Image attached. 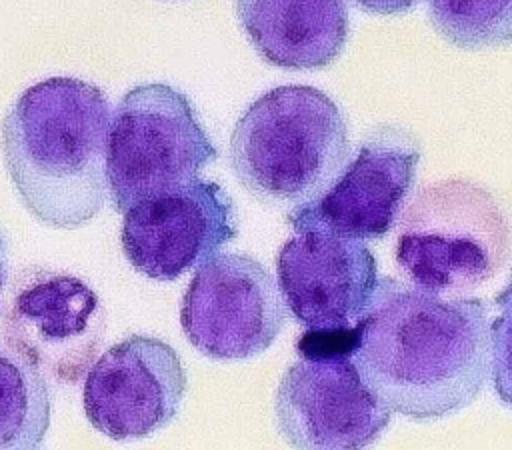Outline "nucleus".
Here are the masks:
<instances>
[{
  "label": "nucleus",
  "instance_id": "20e7f679",
  "mask_svg": "<svg viewBox=\"0 0 512 450\" xmlns=\"http://www.w3.org/2000/svg\"><path fill=\"white\" fill-rule=\"evenodd\" d=\"M508 240L498 200L476 182L448 178L408 204L394 256L410 284L444 296L492 280L506 262Z\"/></svg>",
  "mask_w": 512,
  "mask_h": 450
},
{
  "label": "nucleus",
  "instance_id": "2eb2a0df",
  "mask_svg": "<svg viewBox=\"0 0 512 450\" xmlns=\"http://www.w3.org/2000/svg\"><path fill=\"white\" fill-rule=\"evenodd\" d=\"M432 28L462 50L506 46L512 36V0H428Z\"/></svg>",
  "mask_w": 512,
  "mask_h": 450
},
{
  "label": "nucleus",
  "instance_id": "f257e3e1",
  "mask_svg": "<svg viewBox=\"0 0 512 450\" xmlns=\"http://www.w3.org/2000/svg\"><path fill=\"white\" fill-rule=\"evenodd\" d=\"M354 330L352 362L364 384L414 422L466 408L492 370V322L480 298H444L380 278Z\"/></svg>",
  "mask_w": 512,
  "mask_h": 450
},
{
  "label": "nucleus",
  "instance_id": "7ed1b4c3",
  "mask_svg": "<svg viewBox=\"0 0 512 450\" xmlns=\"http://www.w3.org/2000/svg\"><path fill=\"white\" fill-rule=\"evenodd\" d=\"M340 106L312 86H278L256 98L230 136L238 182L266 204L294 208L318 198L348 162Z\"/></svg>",
  "mask_w": 512,
  "mask_h": 450
},
{
  "label": "nucleus",
  "instance_id": "ddd939ff",
  "mask_svg": "<svg viewBox=\"0 0 512 450\" xmlns=\"http://www.w3.org/2000/svg\"><path fill=\"white\" fill-rule=\"evenodd\" d=\"M234 6L256 52L282 70L328 68L348 40L346 0H234Z\"/></svg>",
  "mask_w": 512,
  "mask_h": 450
},
{
  "label": "nucleus",
  "instance_id": "0eeeda50",
  "mask_svg": "<svg viewBox=\"0 0 512 450\" xmlns=\"http://www.w3.org/2000/svg\"><path fill=\"white\" fill-rule=\"evenodd\" d=\"M286 310L272 274L248 254L216 252L192 274L180 324L188 342L214 360H246L278 338Z\"/></svg>",
  "mask_w": 512,
  "mask_h": 450
},
{
  "label": "nucleus",
  "instance_id": "f03ea898",
  "mask_svg": "<svg viewBox=\"0 0 512 450\" xmlns=\"http://www.w3.org/2000/svg\"><path fill=\"white\" fill-rule=\"evenodd\" d=\"M110 106L78 78H46L6 112L0 144L22 206L52 228H80L104 206Z\"/></svg>",
  "mask_w": 512,
  "mask_h": 450
},
{
  "label": "nucleus",
  "instance_id": "f8f14e48",
  "mask_svg": "<svg viewBox=\"0 0 512 450\" xmlns=\"http://www.w3.org/2000/svg\"><path fill=\"white\" fill-rule=\"evenodd\" d=\"M276 274L284 306L306 330L354 326L378 282L368 246L320 232H302L284 242Z\"/></svg>",
  "mask_w": 512,
  "mask_h": 450
},
{
  "label": "nucleus",
  "instance_id": "9d476101",
  "mask_svg": "<svg viewBox=\"0 0 512 450\" xmlns=\"http://www.w3.org/2000/svg\"><path fill=\"white\" fill-rule=\"evenodd\" d=\"M186 388L178 352L160 338L132 334L88 368L82 402L100 434L118 442L140 440L180 414Z\"/></svg>",
  "mask_w": 512,
  "mask_h": 450
},
{
  "label": "nucleus",
  "instance_id": "dca6fc26",
  "mask_svg": "<svg viewBox=\"0 0 512 450\" xmlns=\"http://www.w3.org/2000/svg\"><path fill=\"white\" fill-rule=\"evenodd\" d=\"M356 348V330L330 328V330H306L296 342L298 358H352Z\"/></svg>",
  "mask_w": 512,
  "mask_h": 450
},
{
  "label": "nucleus",
  "instance_id": "1a4fd4ad",
  "mask_svg": "<svg viewBox=\"0 0 512 450\" xmlns=\"http://www.w3.org/2000/svg\"><path fill=\"white\" fill-rule=\"evenodd\" d=\"M420 162L412 136L398 128L374 130L336 180L286 216L296 234L320 232L348 240L386 236L410 196Z\"/></svg>",
  "mask_w": 512,
  "mask_h": 450
},
{
  "label": "nucleus",
  "instance_id": "423d86ee",
  "mask_svg": "<svg viewBox=\"0 0 512 450\" xmlns=\"http://www.w3.org/2000/svg\"><path fill=\"white\" fill-rule=\"evenodd\" d=\"M106 310L78 276L28 268L16 276L0 310V336L10 354L44 380L76 384L104 342Z\"/></svg>",
  "mask_w": 512,
  "mask_h": 450
},
{
  "label": "nucleus",
  "instance_id": "4468645a",
  "mask_svg": "<svg viewBox=\"0 0 512 450\" xmlns=\"http://www.w3.org/2000/svg\"><path fill=\"white\" fill-rule=\"evenodd\" d=\"M48 426L46 380L0 346V450H38Z\"/></svg>",
  "mask_w": 512,
  "mask_h": 450
},
{
  "label": "nucleus",
  "instance_id": "9b49d317",
  "mask_svg": "<svg viewBox=\"0 0 512 450\" xmlns=\"http://www.w3.org/2000/svg\"><path fill=\"white\" fill-rule=\"evenodd\" d=\"M238 234L234 204L216 182L194 180L124 212L122 250L152 280H176Z\"/></svg>",
  "mask_w": 512,
  "mask_h": 450
},
{
  "label": "nucleus",
  "instance_id": "a211bd4d",
  "mask_svg": "<svg viewBox=\"0 0 512 450\" xmlns=\"http://www.w3.org/2000/svg\"><path fill=\"white\" fill-rule=\"evenodd\" d=\"M6 268H8V242H6L4 232L0 230V292H2V286L6 280Z\"/></svg>",
  "mask_w": 512,
  "mask_h": 450
},
{
  "label": "nucleus",
  "instance_id": "6e6552de",
  "mask_svg": "<svg viewBox=\"0 0 512 450\" xmlns=\"http://www.w3.org/2000/svg\"><path fill=\"white\" fill-rule=\"evenodd\" d=\"M274 414L292 450H368L392 418L352 358H298L278 382Z\"/></svg>",
  "mask_w": 512,
  "mask_h": 450
},
{
  "label": "nucleus",
  "instance_id": "39448f33",
  "mask_svg": "<svg viewBox=\"0 0 512 450\" xmlns=\"http://www.w3.org/2000/svg\"><path fill=\"white\" fill-rule=\"evenodd\" d=\"M218 158L180 90L150 82L128 90L106 132V186L116 212L200 178Z\"/></svg>",
  "mask_w": 512,
  "mask_h": 450
},
{
  "label": "nucleus",
  "instance_id": "f3484780",
  "mask_svg": "<svg viewBox=\"0 0 512 450\" xmlns=\"http://www.w3.org/2000/svg\"><path fill=\"white\" fill-rule=\"evenodd\" d=\"M360 10L380 14V16H392L402 14L414 8L420 0H352Z\"/></svg>",
  "mask_w": 512,
  "mask_h": 450
}]
</instances>
